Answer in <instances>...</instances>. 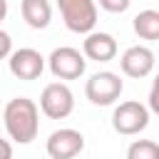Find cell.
<instances>
[{
    "instance_id": "9a60e30c",
    "label": "cell",
    "mask_w": 159,
    "mask_h": 159,
    "mask_svg": "<svg viewBox=\"0 0 159 159\" xmlns=\"http://www.w3.org/2000/svg\"><path fill=\"white\" fill-rule=\"evenodd\" d=\"M149 109H152L154 114H159V75L154 77L152 89H149Z\"/></svg>"
},
{
    "instance_id": "277c9868",
    "label": "cell",
    "mask_w": 159,
    "mask_h": 159,
    "mask_svg": "<svg viewBox=\"0 0 159 159\" xmlns=\"http://www.w3.org/2000/svg\"><path fill=\"white\" fill-rule=\"evenodd\" d=\"M122 89H124L122 77L114 75V72H107V70H104V72H94V75L87 80V84H84L87 99H89L92 104H97V107L114 104V102L119 99Z\"/></svg>"
},
{
    "instance_id": "2e32d148",
    "label": "cell",
    "mask_w": 159,
    "mask_h": 159,
    "mask_svg": "<svg viewBox=\"0 0 159 159\" xmlns=\"http://www.w3.org/2000/svg\"><path fill=\"white\" fill-rule=\"evenodd\" d=\"M12 52H15V50L10 47V35L2 30V32H0V55H2L5 60H10V55H12Z\"/></svg>"
},
{
    "instance_id": "5bb4252c",
    "label": "cell",
    "mask_w": 159,
    "mask_h": 159,
    "mask_svg": "<svg viewBox=\"0 0 159 159\" xmlns=\"http://www.w3.org/2000/svg\"><path fill=\"white\" fill-rule=\"evenodd\" d=\"M97 2H99V7L107 10V12H124V10L132 5V0H97Z\"/></svg>"
},
{
    "instance_id": "7a4b0ae2",
    "label": "cell",
    "mask_w": 159,
    "mask_h": 159,
    "mask_svg": "<svg viewBox=\"0 0 159 159\" xmlns=\"http://www.w3.org/2000/svg\"><path fill=\"white\" fill-rule=\"evenodd\" d=\"M65 27L77 35L94 32L97 25V0H57Z\"/></svg>"
},
{
    "instance_id": "4fadbf2b",
    "label": "cell",
    "mask_w": 159,
    "mask_h": 159,
    "mask_svg": "<svg viewBox=\"0 0 159 159\" xmlns=\"http://www.w3.org/2000/svg\"><path fill=\"white\" fill-rule=\"evenodd\" d=\"M127 159H159V144L152 139H137L129 144Z\"/></svg>"
},
{
    "instance_id": "5b68a950",
    "label": "cell",
    "mask_w": 159,
    "mask_h": 159,
    "mask_svg": "<svg viewBox=\"0 0 159 159\" xmlns=\"http://www.w3.org/2000/svg\"><path fill=\"white\" fill-rule=\"evenodd\" d=\"M75 109V94L65 82H50L40 94V112L47 119H65Z\"/></svg>"
},
{
    "instance_id": "9c48e42d",
    "label": "cell",
    "mask_w": 159,
    "mask_h": 159,
    "mask_svg": "<svg viewBox=\"0 0 159 159\" xmlns=\"http://www.w3.org/2000/svg\"><path fill=\"white\" fill-rule=\"evenodd\" d=\"M119 67H122V72L127 77L142 80V77H147L154 70V52L147 45H132L119 57Z\"/></svg>"
},
{
    "instance_id": "52a82bcc",
    "label": "cell",
    "mask_w": 159,
    "mask_h": 159,
    "mask_svg": "<svg viewBox=\"0 0 159 159\" xmlns=\"http://www.w3.org/2000/svg\"><path fill=\"white\" fill-rule=\"evenodd\" d=\"M82 149H84V137L72 127L55 129L45 142V152L50 159H75Z\"/></svg>"
},
{
    "instance_id": "30bf717a",
    "label": "cell",
    "mask_w": 159,
    "mask_h": 159,
    "mask_svg": "<svg viewBox=\"0 0 159 159\" xmlns=\"http://www.w3.org/2000/svg\"><path fill=\"white\" fill-rule=\"evenodd\" d=\"M82 52H84L87 60L109 62V60L117 57V40L109 32H89V35H84Z\"/></svg>"
},
{
    "instance_id": "6da1fadb",
    "label": "cell",
    "mask_w": 159,
    "mask_h": 159,
    "mask_svg": "<svg viewBox=\"0 0 159 159\" xmlns=\"http://www.w3.org/2000/svg\"><path fill=\"white\" fill-rule=\"evenodd\" d=\"M2 124L12 142L30 144L40 129V107L30 97H12L2 109Z\"/></svg>"
},
{
    "instance_id": "8992f818",
    "label": "cell",
    "mask_w": 159,
    "mask_h": 159,
    "mask_svg": "<svg viewBox=\"0 0 159 159\" xmlns=\"http://www.w3.org/2000/svg\"><path fill=\"white\" fill-rule=\"evenodd\" d=\"M47 67L57 80H80L84 75L87 60L84 52L75 47H55L47 57Z\"/></svg>"
},
{
    "instance_id": "7c38bea8",
    "label": "cell",
    "mask_w": 159,
    "mask_h": 159,
    "mask_svg": "<svg viewBox=\"0 0 159 159\" xmlns=\"http://www.w3.org/2000/svg\"><path fill=\"white\" fill-rule=\"evenodd\" d=\"M134 32L142 40H159V10H142L134 15Z\"/></svg>"
},
{
    "instance_id": "e0dca14e",
    "label": "cell",
    "mask_w": 159,
    "mask_h": 159,
    "mask_svg": "<svg viewBox=\"0 0 159 159\" xmlns=\"http://www.w3.org/2000/svg\"><path fill=\"white\" fill-rule=\"evenodd\" d=\"M2 159H12V149H10V137L2 139Z\"/></svg>"
},
{
    "instance_id": "3957f363",
    "label": "cell",
    "mask_w": 159,
    "mask_h": 159,
    "mask_svg": "<svg viewBox=\"0 0 159 159\" xmlns=\"http://www.w3.org/2000/svg\"><path fill=\"white\" fill-rule=\"evenodd\" d=\"M149 107H144L142 102L137 99H127V102H119L112 112V127L117 134H124V137H134L139 132L147 129L149 124Z\"/></svg>"
},
{
    "instance_id": "ba28073f",
    "label": "cell",
    "mask_w": 159,
    "mask_h": 159,
    "mask_svg": "<svg viewBox=\"0 0 159 159\" xmlns=\"http://www.w3.org/2000/svg\"><path fill=\"white\" fill-rule=\"evenodd\" d=\"M7 67H10V72L17 80L32 82V80H37L45 72V57L37 50H32V47H20V50H15L10 55Z\"/></svg>"
},
{
    "instance_id": "8fae6325",
    "label": "cell",
    "mask_w": 159,
    "mask_h": 159,
    "mask_svg": "<svg viewBox=\"0 0 159 159\" xmlns=\"http://www.w3.org/2000/svg\"><path fill=\"white\" fill-rule=\"evenodd\" d=\"M20 15L32 30H45L52 20L50 0H20Z\"/></svg>"
}]
</instances>
